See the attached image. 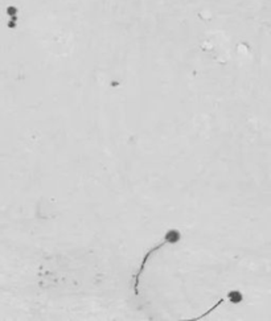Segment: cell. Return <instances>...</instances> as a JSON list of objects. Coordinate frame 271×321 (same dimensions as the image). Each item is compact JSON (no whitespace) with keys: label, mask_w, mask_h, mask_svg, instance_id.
<instances>
[{"label":"cell","mask_w":271,"mask_h":321,"mask_svg":"<svg viewBox=\"0 0 271 321\" xmlns=\"http://www.w3.org/2000/svg\"><path fill=\"white\" fill-rule=\"evenodd\" d=\"M180 239H181V233L177 229H171V230H168L167 234L164 235V238H163V241L160 242V244L152 247V249L149 250V251L147 252L146 255H144V258H143V260H142V266H140V268H139V273L135 276V283H134V292H135V295H139V290H138V287H139V276H140V273L143 272L144 266H146L147 260H148V258L151 257L152 252H154L156 249H160V247H163L164 244H167V243H177V242H180Z\"/></svg>","instance_id":"6da1fadb"},{"label":"cell","mask_w":271,"mask_h":321,"mask_svg":"<svg viewBox=\"0 0 271 321\" xmlns=\"http://www.w3.org/2000/svg\"><path fill=\"white\" fill-rule=\"evenodd\" d=\"M228 299H229V301H230L231 304H240V303H242V300H243V295H242V292H240V291L233 290V291H229L228 292Z\"/></svg>","instance_id":"7a4b0ae2"}]
</instances>
